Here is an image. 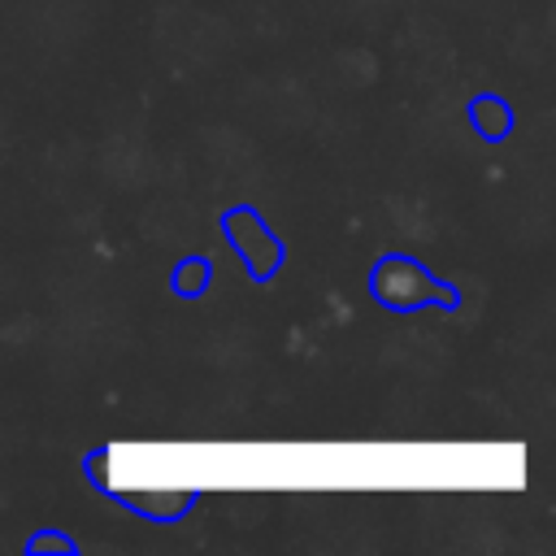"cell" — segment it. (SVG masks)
Returning <instances> with one entry per match:
<instances>
[]
</instances>
